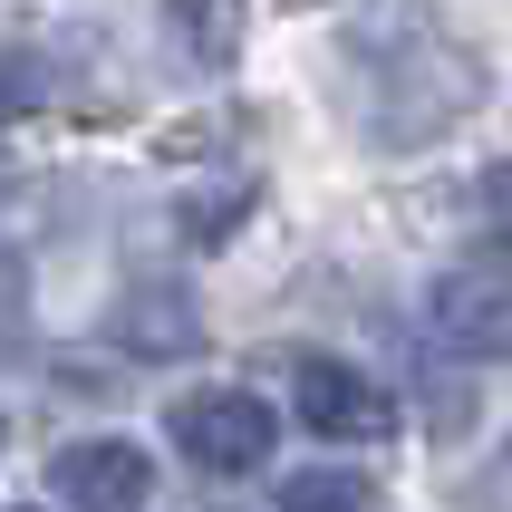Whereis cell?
Masks as SVG:
<instances>
[{"instance_id": "cell-1", "label": "cell", "mask_w": 512, "mask_h": 512, "mask_svg": "<svg viewBox=\"0 0 512 512\" xmlns=\"http://www.w3.org/2000/svg\"><path fill=\"white\" fill-rule=\"evenodd\" d=\"M174 455L194 464V474H252V464H271V406L242 397V387H203V397H174L165 416Z\"/></svg>"}, {"instance_id": "cell-2", "label": "cell", "mask_w": 512, "mask_h": 512, "mask_svg": "<svg viewBox=\"0 0 512 512\" xmlns=\"http://www.w3.org/2000/svg\"><path fill=\"white\" fill-rule=\"evenodd\" d=\"M426 329L445 358H512V281H474V271H445L426 281Z\"/></svg>"}, {"instance_id": "cell-3", "label": "cell", "mask_w": 512, "mask_h": 512, "mask_svg": "<svg viewBox=\"0 0 512 512\" xmlns=\"http://www.w3.org/2000/svg\"><path fill=\"white\" fill-rule=\"evenodd\" d=\"M49 484L68 512H145L155 503V464L126 445V435H87V445H58Z\"/></svg>"}, {"instance_id": "cell-4", "label": "cell", "mask_w": 512, "mask_h": 512, "mask_svg": "<svg viewBox=\"0 0 512 512\" xmlns=\"http://www.w3.org/2000/svg\"><path fill=\"white\" fill-rule=\"evenodd\" d=\"M290 406H300V426H310V435H387V426H397L387 387L358 377L348 358H319V348L290 368Z\"/></svg>"}, {"instance_id": "cell-5", "label": "cell", "mask_w": 512, "mask_h": 512, "mask_svg": "<svg viewBox=\"0 0 512 512\" xmlns=\"http://www.w3.org/2000/svg\"><path fill=\"white\" fill-rule=\"evenodd\" d=\"M368 474L358 464H329V474H281V503L271 512H368Z\"/></svg>"}, {"instance_id": "cell-6", "label": "cell", "mask_w": 512, "mask_h": 512, "mask_svg": "<svg viewBox=\"0 0 512 512\" xmlns=\"http://www.w3.org/2000/svg\"><path fill=\"white\" fill-rule=\"evenodd\" d=\"M474 232H484V252L493 261H512V155L474 184Z\"/></svg>"}]
</instances>
